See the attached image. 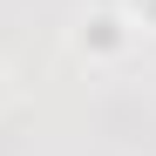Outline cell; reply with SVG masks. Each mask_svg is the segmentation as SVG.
I'll return each instance as SVG.
<instances>
[{"label":"cell","instance_id":"6da1fadb","mask_svg":"<svg viewBox=\"0 0 156 156\" xmlns=\"http://www.w3.org/2000/svg\"><path fill=\"white\" fill-rule=\"evenodd\" d=\"M88 41L102 48V55H115V48H122V20H115V14H95L88 27H82V48H88Z\"/></svg>","mask_w":156,"mask_h":156},{"label":"cell","instance_id":"7a4b0ae2","mask_svg":"<svg viewBox=\"0 0 156 156\" xmlns=\"http://www.w3.org/2000/svg\"><path fill=\"white\" fill-rule=\"evenodd\" d=\"M136 7H143V14H149V20H156V0H136Z\"/></svg>","mask_w":156,"mask_h":156}]
</instances>
